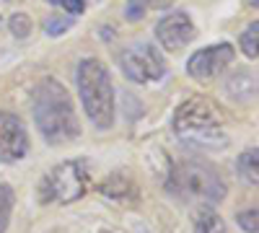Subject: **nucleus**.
<instances>
[{
    "label": "nucleus",
    "mask_w": 259,
    "mask_h": 233,
    "mask_svg": "<svg viewBox=\"0 0 259 233\" xmlns=\"http://www.w3.org/2000/svg\"><path fill=\"white\" fill-rule=\"evenodd\" d=\"M31 112H34L36 130L41 132V137L50 145L73 143L80 132L73 99H70L68 88L55 78H45L36 83Z\"/></svg>",
    "instance_id": "1"
},
{
    "label": "nucleus",
    "mask_w": 259,
    "mask_h": 233,
    "mask_svg": "<svg viewBox=\"0 0 259 233\" xmlns=\"http://www.w3.org/2000/svg\"><path fill=\"white\" fill-rule=\"evenodd\" d=\"M192 233H226V220L212 207L202 205L192 215Z\"/></svg>",
    "instance_id": "12"
},
{
    "label": "nucleus",
    "mask_w": 259,
    "mask_h": 233,
    "mask_svg": "<svg viewBox=\"0 0 259 233\" xmlns=\"http://www.w3.org/2000/svg\"><path fill=\"white\" fill-rule=\"evenodd\" d=\"M119 65L124 70V75L135 83H148V80H158L166 75V60L163 55L148 44V41H138V44L127 47L122 52Z\"/></svg>",
    "instance_id": "6"
},
{
    "label": "nucleus",
    "mask_w": 259,
    "mask_h": 233,
    "mask_svg": "<svg viewBox=\"0 0 259 233\" xmlns=\"http://www.w3.org/2000/svg\"><path fill=\"white\" fill-rule=\"evenodd\" d=\"M62 8L68 13H73V16H78V13H83L85 3H83V0H62Z\"/></svg>",
    "instance_id": "20"
},
{
    "label": "nucleus",
    "mask_w": 259,
    "mask_h": 233,
    "mask_svg": "<svg viewBox=\"0 0 259 233\" xmlns=\"http://www.w3.org/2000/svg\"><path fill=\"white\" fill-rule=\"evenodd\" d=\"M13 189L8 184L0 181V233L8 230V223H11V213H13Z\"/></svg>",
    "instance_id": "14"
},
{
    "label": "nucleus",
    "mask_w": 259,
    "mask_h": 233,
    "mask_svg": "<svg viewBox=\"0 0 259 233\" xmlns=\"http://www.w3.org/2000/svg\"><path fill=\"white\" fill-rule=\"evenodd\" d=\"M148 3L150 0H124V18L138 24V21L145 18V11H148Z\"/></svg>",
    "instance_id": "17"
},
{
    "label": "nucleus",
    "mask_w": 259,
    "mask_h": 233,
    "mask_svg": "<svg viewBox=\"0 0 259 233\" xmlns=\"http://www.w3.org/2000/svg\"><path fill=\"white\" fill-rule=\"evenodd\" d=\"M221 124H223V112L207 96L187 99L184 104H179V109L174 114V132L189 145L210 148V151L226 145Z\"/></svg>",
    "instance_id": "2"
},
{
    "label": "nucleus",
    "mask_w": 259,
    "mask_h": 233,
    "mask_svg": "<svg viewBox=\"0 0 259 233\" xmlns=\"http://www.w3.org/2000/svg\"><path fill=\"white\" fill-rule=\"evenodd\" d=\"M194 36H197V29H194L192 18H189L184 11L168 13V16H163L158 24H156V39H158V44H161L166 52H179V50H184Z\"/></svg>",
    "instance_id": "8"
},
{
    "label": "nucleus",
    "mask_w": 259,
    "mask_h": 233,
    "mask_svg": "<svg viewBox=\"0 0 259 233\" xmlns=\"http://www.w3.org/2000/svg\"><path fill=\"white\" fill-rule=\"evenodd\" d=\"M231 62H233V47L231 44H212V47L194 52L187 60V73L194 80H210L215 75H221Z\"/></svg>",
    "instance_id": "9"
},
{
    "label": "nucleus",
    "mask_w": 259,
    "mask_h": 233,
    "mask_svg": "<svg viewBox=\"0 0 259 233\" xmlns=\"http://www.w3.org/2000/svg\"><path fill=\"white\" fill-rule=\"evenodd\" d=\"M256 31H259V24L256 21H251L249 29L241 34V50L249 60H256Z\"/></svg>",
    "instance_id": "16"
},
{
    "label": "nucleus",
    "mask_w": 259,
    "mask_h": 233,
    "mask_svg": "<svg viewBox=\"0 0 259 233\" xmlns=\"http://www.w3.org/2000/svg\"><path fill=\"white\" fill-rule=\"evenodd\" d=\"M236 220H239L241 230H246V233H256V230H259V223H256V207L241 210V213L236 215Z\"/></svg>",
    "instance_id": "19"
},
{
    "label": "nucleus",
    "mask_w": 259,
    "mask_h": 233,
    "mask_svg": "<svg viewBox=\"0 0 259 233\" xmlns=\"http://www.w3.org/2000/svg\"><path fill=\"white\" fill-rule=\"evenodd\" d=\"M73 26V21L70 18H62V16H50L47 21H45V31L50 34V36H60V34H65Z\"/></svg>",
    "instance_id": "18"
},
{
    "label": "nucleus",
    "mask_w": 259,
    "mask_h": 233,
    "mask_svg": "<svg viewBox=\"0 0 259 233\" xmlns=\"http://www.w3.org/2000/svg\"><path fill=\"white\" fill-rule=\"evenodd\" d=\"M47 3H55V0H47Z\"/></svg>",
    "instance_id": "21"
},
{
    "label": "nucleus",
    "mask_w": 259,
    "mask_h": 233,
    "mask_svg": "<svg viewBox=\"0 0 259 233\" xmlns=\"http://www.w3.org/2000/svg\"><path fill=\"white\" fill-rule=\"evenodd\" d=\"M104 233H112V230H104Z\"/></svg>",
    "instance_id": "22"
},
{
    "label": "nucleus",
    "mask_w": 259,
    "mask_h": 233,
    "mask_svg": "<svg viewBox=\"0 0 259 233\" xmlns=\"http://www.w3.org/2000/svg\"><path fill=\"white\" fill-rule=\"evenodd\" d=\"M99 192H101L106 200L119 202V205H124V202H127V205H135L138 197H140L135 179L130 176V174H124V171L109 174V176H106V179L99 184Z\"/></svg>",
    "instance_id": "10"
},
{
    "label": "nucleus",
    "mask_w": 259,
    "mask_h": 233,
    "mask_svg": "<svg viewBox=\"0 0 259 233\" xmlns=\"http://www.w3.org/2000/svg\"><path fill=\"white\" fill-rule=\"evenodd\" d=\"M78 94L83 101L85 117L91 119L96 130H109L114 124V86L109 70L99 60L85 57L78 62Z\"/></svg>",
    "instance_id": "3"
},
{
    "label": "nucleus",
    "mask_w": 259,
    "mask_h": 233,
    "mask_svg": "<svg viewBox=\"0 0 259 233\" xmlns=\"http://www.w3.org/2000/svg\"><path fill=\"white\" fill-rule=\"evenodd\" d=\"M8 29H11V34H13V36L26 39V36L31 34L34 24H31L29 13H13V16H11V21H8Z\"/></svg>",
    "instance_id": "15"
},
{
    "label": "nucleus",
    "mask_w": 259,
    "mask_h": 233,
    "mask_svg": "<svg viewBox=\"0 0 259 233\" xmlns=\"http://www.w3.org/2000/svg\"><path fill=\"white\" fill-rule=\"evenodd\" d=\"M236 168H239V176H241L246 184L256 187V181H259V151H256V148H249V151H244V153L239 156V163H236Z\"/></svg>",
    "instance_id": "13"
},
{
    "label": "nucleus",
    "mask_w": 259,
    "mask_h": 233,
    "mask_svg": "<svg viewBox=\"0 0 259 233\" xmlns=\"http://www.w3.org/2000/svg\"><path fill=\"white\" fill-rule=\"evenodd\" d=\"M226 94L233 101H251L256 96V75L249 70H236L226 80Z\"/></svg>",
    "instance_id": "11"
},
{
    "label": "nucleus",
    "mask_w": 259,
    "mask_h": 233,
    "mask_svg": "<svg viewBox=\"0 0 259 233\" xmlns=\"http://www.w3.org/2000/svg\"><path fill=\"white\" fill-rule=\"evenodd\" d=\"M168 187L179 197H192L202 202H221L226 197V181L210 163L177 161L168 171Z\"/></svg>",
    "instance_id": "4"
},
{
    "label": "nucleus",
    "mask_w": 259,
    "mask_h": 233,
    "mask_svg": "<svg viewBox=\"0 0 259 233\" xmlns=\"http://www.w3.org/2000/svg\"><path fill=\"white\" fill-rule=\"evenodd\" d=\"M89 166L83 161H62L39 184V202L70 205L89 192Z\"/></svg>",
    "instance_id": "5"
},
{
    "label": "nucleus",
    "mask_w": 259,
    "mask_h": 233,
    "mask_svg": "<svg viewBox=\"0 0 259 233\" xmlns=\"http://www.w3.org/2000/svg\"><path fill=\"white\" fill-rule=\"evenodd\" d=\"M29 153L26 124L13 112H0V163H16Z\"/></svg>",
    "instance_id": "7"
}]
</instances>
